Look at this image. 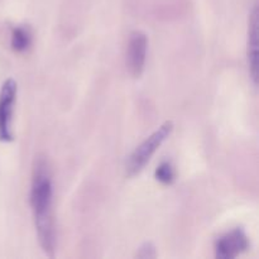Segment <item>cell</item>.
I'll list each match as a JSON object with an SVG mask.
<instances>
[{"label":"cell","instance_id":"cell-1","mask_svg":"<svg viewBox=\"0 0 259 259\" xmlns=\"http://www.w3.org/2000/svg\"><path fill=\"white\" fill-rule=\"evenodd\" d=\"M53 185L48 162L43 157L35 159L33 168L30 205L34 215L35 229L43 252L53 257L56 248V230L52 212Z\"/></svg>","mask_w":259,"mask_h":259},{"label":"cell","instance_id":"cell-2","mask_svg":"<svg viewBox=\"0 0 259 259\" xmlns=\"http://www.w3.org/2000/svg\"><path fill=\"white\" fill-rule=\"evenodd\" d=\"M172 129H174L172 121H166L152 136H149L138 148H136V151L131 154L128 162H126L125 169L128 176H136L143 169V167L148 163L154 152L168 138Z\"/></svg>","mask_w":259,"mask_h":259},{"label":"cell","instance_id":"cell-3","mask_svg":"<svg viewBox=\"0 0 259 259\" xmlns=\"http://www.w3.org/2000/svg\"><path fill=\"white\" fill-rule=\"evenodd\" d=\"M17 95V82L9 78L0 91V141L10 142L13 139L10 121H12L13 105Z\"/></svg>","mask_w":259,"mask_h":259},{"label":"cell","instance_id":"cell-4","mask_svg":"<svg viewBox=\"0 0 259 259\" xmlns=\"http://www.w3.org/2000/svg\"><path fill=\"white\" fill-rule=\"evenodd\" d=\"M148 39L147 35L141 30H136L131 34L126 51V63L128 68L134 77H139L144 71L147 57Z\"/></svg>","mask_w":259,"mask_h":259},{"label":"cell","instance_id":"cell-5","mask_svg":"<svg viewBox=\"0 0 259 259\" xmlns=\"http://www.w3.org/2000/svg\"><path fill=\"white\" fill-rule=\"evenodd\" d=\"M249 242L242 229H234L218 239L215 244V255L219 259H232L248 249Z\"/></svg>","mask_w":259,"mask_h":259},{"label":"cell","instance_id":"cell-6","mask_svg":"<svg viewBox=\"0 0 259 259\" xmlns=\"http://www.w3.org/2000/svg\"><path fill=\"white\" fill-rule=\"evenodd\" d=\"M248 63L254 85L258 82V7L254 5L249 19L248 30Z\"/></svg>","mask_w":259,"mask_h":259},{"label":"cell","instance_id":"cell-7","mask_svg":"<svg viewBox=\"0 0 259 259\" xmlns=\"http://www.w3.org/2000/svg\"><path fill=\"white\" fill-rule=\"evenodd\" d=\"M32 42V37L27 28L18 27L13 30L12 34V47L17 52H24L28 50Z\"/></svg>","mask_w":259,"mask_h":259},{"label":"cell","instance_id":"cell-8","mask_svg":"<svg viewBox=\"0 0 259 259\" xmlns=\"http://www.w3.org/2000/svg\"><path fill=\"white\" fill-rule=\"evenodd\" d=\"M156 179L164 185H171L175 180V169L169 162H162L156 169Z\"/></svg>","mask_w":259,"mask_h":259},{"label":"cell","instance_id":"cell-9","mask_svg":"<svg viewBox=\"0 0 259 259\" xmlns=\"http://www.w3.org/2000/svg\"><path fill=\"white\" fill-rule=\"evenodd\" d=\"M137 257L142 258V259H149V258H156L157 253H156V248L153 247L152 243H144L139 250L137 252Z\"/></svg>","mask_w":259,"mask_h":259}]
</instances>
